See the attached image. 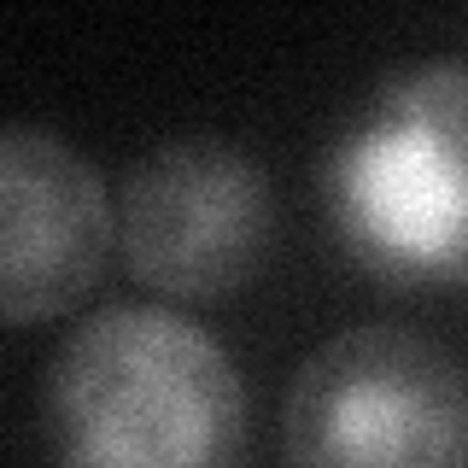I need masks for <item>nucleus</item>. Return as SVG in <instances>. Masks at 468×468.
I'll return each mask as SVG.
<instances>
[{"mask_svg": "<svg viewBox=\"0 0 468 468\" xmlns=\"http://www.w3.org/2000/svg\"><path fill=\"white\" fill-rule=\"evenodd\" d=\"M58 468H240L246 380L217 334L170 304H100L48 369Z\"/></svg>", "mask_w": 468, "mask_h": 468, "instance_id": "obj_1", "label": "nucleus"}, {"mask_svg": "<svg viewBox=\"0 0 468 468\" xmlns=\"http://www.w3.org/2000/svg\"><path fill=\"white\" fill-rule=\"evenodd\" d=\"M334 234L392 287L468 282V65L421 58L322 158Z\"/></svg>", "mask_w": 468, "mask_h": 468, "instance_id": "obj_2", "label": "nucleus"}, {"mask_svg": "<svg viewBox=\"0 0 468 468\" xmlns=\"http://www.w3.org/2000/svg\"><path fill=\"white\" fill-rule=\"evenodd\" d=\"M287 468H468V375L404 322H351L299 363Z\"/></svg>", "mask_w": 468, "mask_h": 468, "instance_id": "obj_3", "label": "nucleus"}, {"mask_svg": "<svg viewBox=\"0 0 468 468\" xmlns=\"http://www.w3.org/2000/svg\"><path fill=\"white\" fill-rule=\"evenodd\" d=\"M275 229L270 176L223 135H170L123 170L117 252L141 287L211 304L258 275Z\"/></svg>", "mask_w": 468, "mask_h": 468, "instance_id": "obj_4", "label": "nucleus"}, {"mask_svg": "<svg viewBox=\"0 0 468 468\" xmlns=\"http://www.w3.org/2000/svg\"><path fill=\"white\" fill-rule=\"evenodd\" d=\"M117 252V199L65 135L0 129V311L41 322L82 304Z\"/></svg>", "mask_w": 468, "mask_h": 468, "instance_id": "obj_5", "label": "nucleus"}]
</instances>
